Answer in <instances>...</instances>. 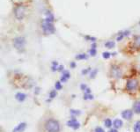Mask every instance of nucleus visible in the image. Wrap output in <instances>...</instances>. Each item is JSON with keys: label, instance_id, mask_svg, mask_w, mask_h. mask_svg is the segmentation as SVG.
Instances as JSON below:
<instances>
[{"label": "nucleus", "instance_id": "1", "mask_svg": "<svg viewBox=\"0 0 140 132\" xmlns=\"http://www.w3.org/2000/svg\"><path fill=\"white\" fill-rule=\"evenodd\" d=\"M45 127H46V129L49 132H59L60 130L59 123L54 119H49L45 124Z\"/></svg>", "mask_w": 140, "mask_h": 132}, {"label": "nucleus", "instance_id": "2", "mask_svg": "<svg viewBox=\"0 0 140 132\" xmlns=\"http://www.w3.org/2000/svg\"><path fill=\"white\" fill-rule=\"evenodd\" d=\"M42 30H43L44 34H52L55 33V27L53 26V24L50 23V22L46 21V20H43V21H42Z\"/></svg>", "mask_w": 140, "mask_h": 132}, {"label": "nucleus", "instance_id": "3", "mask_svg": "<svg viewBox=\"0 0 140 132\" xmlns=\"http://www.w3.org/2000/svg\"><path fill=\"white\" fill-rule=\"evenodd\" d=\"M25 44H26V40H25L24 37H16L13 40V45L14 47L16 48V49L18 50H22L24 49Z\"/></svg>", "mask_w": 140, "mask_h": 132}, {"label": "nucleus", "instance_id": "4", "mask_svg": "<svg viewBox=\"0 0 140 132\" xmlns=\"http://www.w3.org/2000/svg\"><path fill=\"white\" fill-rule=\"evenodd\" d=\"M25 12H26V7L24 6H17L14 10V14L17 19H22L25 16Z\"/></svg>", "mask_w": 140, "mask_h": 132}, {"label": "nucleus", "instance_id": "5", "mask_svg": "<svg viewBox=\"0 0 140 132\" xmlns=\"http://www.w3.org/2000/svg\"><path fill=\"white\" fill-rule=\"evenodd\" d=\"M138 85V81L137 79H129L127 81L126 89L128 91H134Z\"/></svg>", "mask_w": 140, "mask_h": 132}, {"label": "nucleus", "instance_id": "6", "mask_svg": "<svg viewBox=\"0 0 140 132\" xmlns=\"http://www.w3.org/2000/svg\"><path fill=\"white\" fill-rule=\"evenodd\" d=\"M67 125H68L69 127H71V128H72V129H77L80 127V123H79L76 119H71V120H70L68 123H67Z\"/></svg>", "mask_w": 140, "mask_h": 132}, {"label": "nucleus", "instance_id": "7", "mask_svg": "<svg viewBox=\"0 0 140 132\" xmlns=\"http://www.w3.org/2000/svg\"><path fill=\"white\" fill-rule=\"evenodd\" d=\"M111 74L115 78H120L122 75V70L117 66H113L111 69Z\"/></svg>", "mask_w": 140, "mask_h": 132}, {"label": "nucleus", "instance_id": "8", "mask_svg": "<svg viewBox=\"0 0 140 132\" xmlns=\"http://www.w3.org/2000/svg\"><path fill=\"white\" fill-rule=\"evenodd\" d=\"M26 127H27L26 123H19V125H17V127H15L12 132H23L25 130V129H26Z\"/></svg>", "mask_w": 140, "mask_h": 132}, {"label": "nucleus", "instance_id": "9", "mask_svg": "<svg viewBox=\"0 0 140 132\" xmlns=\"http://www.w3.org/2000/svg\"><path fill=\"white\" fill-rule=\"evenodd\" d=\"M132 115H133V112L131 110H125L122 113V116L126 120H129L132 117Z\"/></svg>", "mask_w": 140, "mask_h": 132}, {"label": "nucleus", "instance_id": "10", "mask_svg": "<svg viewBox=\"0 0 140 132\" xmlns=\"http://www.w3.org/2000/svg\"><path fill=\"white\" fill-rule=\"evenodd\" d=\"M26 98H27V95L25 94V93H18L16 94V99H17V100H19V101H24L26 100Z\"/></svg>", "mask_w": 140, "mask_h": 132}, {"label": "nucleus", "instance_id": "11", "mask_svg": "<svg viewBox=\"0 0 140 132\" xmlns=\"http://www.w3.org/2000/svg\"><path fill=\"white\" fill-rule=\"evenodd\" d=\"M68 78H70V72H64L63 76L61 77V81L62 82H65Z\"/></svg>", "mask_w": 140, "mask_h": 132}, {"label": "nucleus", "instance_id": "12", "mask_svg": "<svg viewBox=\"0 0 140 132\" xmlns=\"http://www.w3.org/2000/svg\"><path fill=\"white\" fill-rule=\"evenodd\" d=\"M114 126L116 129H119L121 128V127L122 126V120H120V119H116L114 121Z\"/></svg>", "mask_w": 140, "mask_h": 132}, {"label": "nucleus", "instance_id": "13", "mask_svg": "<svg viewBox=\"0 0 140 132\" xmlns=\"http://www.w3.org/2000/svg\"><path fill=\"white\" fill-rule=\"evenodd\" d=\"M44 20H46V21L50 22V23H52V22H53V20H54V16H53V14H52L50 12H48V13H47V18H46V19H45Z\"/></svg>", "mask_w": 140, "mask_h": 132}, {"label": "nucleus", "instance_id": "14", "mask_svg": "<svg viewBox=\"0 0 140 132\" xmlns=\"http://www.w3.org/2000/svg\"><path fill=\"white\" fill-rule=\"evenodd\" d=\"M134 46L136 48H137V49H140V35H137V36L135 37Z\"/></svg>", "mask_w": 140, "mask_h": 132}, {"label": "nucleus", "instance_id": "15", "mask_svg": "<svg viewBox=\"0 0 140 132\" xmlns=\"http://www.w3.org/2000/svg\"><path fill=\"white\" fill-rule=\"evenodd\" d=\"M134 111H135V113L140 114V101H137V102L134 104Z\"/></svg>", "mask_w": 140, "mask_h": 132}, {"label": "nucleus", "instance_id": "16", "mask_svg": "<svg viewBox=\"0 0 140 132\" xmlns=\"http://www.w3.org/2000/svg\"><path fill=\"white\" fill-rule=\"evenodd\" d=\"M115 45H116V43H115V42H113V40H109V42H107L105 43V46H106V48H107V49H113L115 47Z\"/></svg>", "mask_w": 140, "mask_h": 132}, {"label": "nucleus", "instance_id": "17", "mask_svg": "<svg viewBox=\"0 0 140 132\" xmlns=\"http://www.w3.org/2000/svg\"><path fill=\"white\" fill-rule=\"evenodd\" d=\"M76 59L77 60H86L87 59V55L86 54H79L76 55Z\"/></svg>", "mask_w": 140, "mask_h": 132}, {"label": "nucleus", "instance_id": "18", "mask_svg": "<svg viewBox=\"0 0 140 132\" xmlns=\"http://www.w3.org/2000/svg\"><path fill=\"white\" fill-rule=\"evenodd\" d=\"M134 132H140V121H137L134 126Z\"/></svg>", "mask_w": 140, "mask_h": 132}, {"label": "nucleus", "instance_id": "19", "mask_svg": "<svg viewBox=\"0 0 140 132\" xmlns=\"http://www.w3.org/2000/svg\"><path fill=\"white\" fill-rule=\"evenodd\" d=\"M105 125H106V127H107V128H110L112 126V121L110 119H106V120H105Z\"/></svg>", "mask_w": 140, "mask_h": 132}, {"label": "nucleus", "instance_id": "20", "mask_svg": "<svg viewBox=\"0 0 140 132\" xmlns=\"http://www.w3.org/2000/svg\"><path fill=\"white\" fill-rule=\"evenodd\" d=\"M84 99L85 100H92V99H94V96L91 95L90 93H86L84 96Z\"/></svg>", "mask_w": 140, "mask_h": 132}, {"label": "nucleus", "instance_id": "21", "mask_svg": "<svg viewBox=\"0 0 140 132\" xmlns=\"http://www.w3.org/2000/svg\"><path fill=\"white\" fill-rule=\"evenodd\" d=\"M52 64H53V66H52V70L55 72V70H57V65H58V63H57L56 61H54V62L52 63Z\"/></svg>", "mask_w": 140, "mask_h": 132}, {"label": "nucleus", "instance_id": "22", "mask_svg": "<svg viewBox=\"0 0 140 132\" xmlns=\"http://www.w3.org/2000/svg\"><path fill=\"white\" fill-rule=\"evenodd\" d=\"M111 54L109 52H103V54H102V57H103V58H105V59H107V58L110 57Z\"/></svg>", "mask_w": 140, "mask_h": 132}, {"label": "nucleus", "instance_id": "23", "mask_svg": "<svg viewBox=\"0 0 140 132\" xmlns=\"http://www.w3.org/2000/svg\"><path fill=\"white\" fill-rule=\"evenodd\" d=\"M96 53H97L96 49H91L89 50V54L91 55H92V57H94V55H96Z\"/></svg>", "mask_w": 140, "mask_h": 132}, {"label": "nucleus", "instance_id": "24", "mask_svg": "<svg viewBox=\"0 0 140 132\" xmlns=\"http://www.w3.org/2000/svg\"><path fill=\"white\" fill-rule=\"evenodd\" d=\"M55 87H56V90H61L62 89V85H61V83L59 82H56V85H55Z\"/></svg>", "mask_w": 140, "mask_h": 132}, {"label": "nucleus", "instance_id": "25", "mask_svg": "<svg viewBox=\"0 0 140 132\" xmlns=\"http://www.w3.org/2000/svg\"><path fill=\"white\" fill-rule=\"evenodd\" d=\"M56 91H55V90L51 91L50 93H49V97H50V99L55 98V97H56Z\"/></svg>", "mask_w": 140, "mask_h": 132}, {"label": "nucleus", "instance_id": "26", "mask_svg": "<svg viewBox=\"0 0 140 132\" xmlns=\"http://www.w3.org/2000/svg\"><path fill=\"white\" fill-rule=\"evenodd\" d=\"M94 132H105V131H104L103 129L101 128V127H97V128L95 129V131H94Z\"/></svg>", "mask_w": 140, "mask_h": 132}, {"label": "nucleus", "instance_id": "27", "mask_svg": "<svg viewBox=\"0 0 140 132\" xmlns=\"http://www.w3.org/2000/svg\"><path fill=\"white\" fill-rule=\"evenodd\" d=\"M86 40H92V42H95V40H96V38H94V37H92V36H86Z\"/></svg>", "mask_w": 140, "mask_h": 132}, {"label": "nucleus", "instance_id": "28", "mask_svg": "<svg viewBox=\"0 0 140 132\" xmlns=\"http://www.w3.org/2000/svg\"><path fill=\"white\" fill-rule=\"evenodd\" d=\"M98 72V70H94V72H92V73L90 74V76H91V78H94V76H95L96 73Z\"/></svg>", "mask_w": 140, "mask_h": 132}, {"label": "nucleus", "instance_id": "29", "mask_svg": "<svg viewBox=\"0 0 140 132\" xmlns=\"http://www.w3.org/2000/svg\"><path fill=\"white\" fill-rule=\"evenodd\" d=\"M123 37H124L123 34H121L119 35L118 37H117V39H116V40H122V38H123Z\"/></svg>", "mask_w": 140, "mask_h": 132}, {"label": "nucleus", "instance_id": "30", "mask_svg": "<svg viewBox=\"0 0 140 132\" xmlns=\"http://www.w3.org/2000/svg\"><path fill=\"white\" fill-rule=\"evenodd\" d=\"M129 33H131V32H129V30H126V31H124L123 33H122V34H123L124 36H128V35L129 34Z\"/></svg>", "mask_w": 140, "mask_h": 132}, {"label": "nucleus", "instance_id": "31", "mask_svg": "<svg viewBox=\"0 0 140 132\" xmlns=\"http://www.w3.org/2000/svg\"><path fill=\"white\" fill-rule=\"evenodd\" d=\"M88 72H91V69H90V68H88V69L86 70H83V72H82V73H83V74H86V73Z\"/></svg>", "mask_w": 140, "mask_h": 132}, {"label": "nucleus", "instance_id": "32", "mask_svg": "<svg viewBox=\"0 0 140 132\" xmlns=\"http://www.w3.org/2000/svg\"><path fill=\"white\" fill-rule=\"evenodd\" d=\"M86 85H81V89L82 90H84V91H86Z\"/></svg>", "mask_w": 140, "mask_h": 132}, {"label": "nucleus", "instance_id": "33", "mask_svg": "<svg viewBox=\"0 0 140 132\" xmlns=\"http://www.w3.org/2000/svg\"><path fill=\"white\" fill-rule=\"evenodd\" d=\"M64 70V66L63 65L58 66V70H59V72H61V70Z\"/></svg>", "mask_w": 140, "mask_h": 132}, {"label": "nucleus", "instance_id": "34", "mask_svg": "<svg viewBox=\"0 0 140 132\" xmlns=\"http://www.w3.org/2000/svg\"><path fill=\"white\" fill-rule=\"evenodd\" d=\"M71 114H75V115H79L80 112H75V110H71Z\"/></svg>", "mask_w": 140, "mask_h": 132}, {"label": "nucleus", "instance_id": "35", "mask_svg": "<svg viewBox=\"0 0 140 132\" xmlns=\"http://www.w3.org/2000/svg\"><path fill=\"white\" fill-rule=\"evenodd\" d=\"M95 48H96V43H92V49H95Z\"/></svg>", "mask_w": 140, "mask_h": 132}, {"label": "nucleus", "instance_id": "36", "mask_svg": "<svg viewBox=\"0 0 140 132\" xmlns=\"http://www.w3.org/2000/svg\"><path fill=\"white\" fill-rule=\"evenodd\" d=\"M91 93V90L89 89V88H86V93Z\"/></svg>", "mask_w": 140, "mask_h": 132}, {"label": "nucleus", "instance_id": "37", "mask_svg": "<svg viewBox=\"0 0 140 132\" xmlns=\"http://www.w3.org/2000/svg\"><path fill=\"white\" fill-rule=\"evenodd\" d=\"M108 132H118V131H117L116 129H111Z\"/></svg>", "mask_w": 140, "mask_h": 132}, {"label": "nucleus", "instance_id": "38", "mask_svg": "<svg viewBox=\"0 0 140 132\" xmlns=\"http://www.w3.org/2000/svg\"><path fill=\"white\" fill-rule=\"evenodd\" d=\"M71 66L72 68H74L75 66H76V63H71Z\"/></svg>", "mask_w": 140, "mask_h": 132}, {"label": "nucleus", "instance_id": "39", "mask_svg": "<svg viewBox=\"0 0 140 132\" xmlns=\"http://www.w3.org/2000/svg\"><path fill=\"white\" fill-rule=\"evenodd\" d=\"M139 24H140V22H139Z\"/></svg>", "mask_w": 140, "mask_h": 132}]
</instances>
